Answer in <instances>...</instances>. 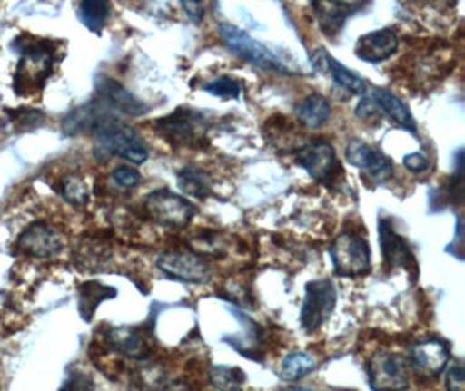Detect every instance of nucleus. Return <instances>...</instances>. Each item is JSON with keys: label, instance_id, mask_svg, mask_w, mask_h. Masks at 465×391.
Here are the masks:
<instances>
[{"label": "nucleus", "instance_id": "37", "mask_svg": "<svg viewBox=\"0 0 465 391\" xmlns=\"http://www.w3.org/2000/svg\"><path fill=\"white\" fill-rule=\"evenodd\" d=\"M155 391H192V388L183 381H173V383L163 385L161 388H157Z\"/></svg>", "mask_w": 465, "mask_h": 391}, {"label": "nucleus", "instance_id": "32", "mask_svg": "<svg viewBox=\"0 0 465 391\" xmlns=\"http://www.w3.org/2000/svg\"><path fill=\"white\" fill-rule=\"evenodd\" d=\"M112 181L119 188H124V190H131L134 186L140 185L142 181V176L136 169H131V167H117L114 172H112Z\"/></svg>", "mask_w": 465, "mask_h": 391}, {"label": "nucleus", "instance_id": "34", "mask_svg": "<svg viewBox=\"0 0 465 391\" xmlns=\"http://www.w3.org/2000/svg\"><path fill=\"white\" fill-rule=\"evenodd\" d=\"M464 377V366L460 362L451 364L446 372V390L465 391Z\"/></svg>", "mask_w": 465, "mask_h": 391}, {"label": "nucleus", "instance_id": "14", "mask_svg": "<svg viewBox=\"0 0 465 391\" xmlns=\"http://www.w3.org/2000/svg\"><path fill=\"white\" fill-rule=\"evenodd\" d=\"M16 246L25 254L44 259L56 256L64 248L60 235L44 223H34L26 228L20 235Z\"/></svg>", "mask_w": 465, "mask_h": 391}, {"label": "nucleus", "instance_id": "6", "mask_svg": "<svg viewBox=\"0 0 465 391\" xmlns=\"http://www.w3.org/2000/svg\"><path fill=\"white\" fill-rule=\"evenodd\" d=\"M148 218L161 227L185 228L195 216V207L191 202L168 188L155 190L145 199Z\"/></svg>", "mask_w": 465, "mask_h": 391}, {"label": "nucleus", "instance_id": "16", "mask_svg": "<svg viewBox=\"0 0 465 391\" xmlns=\"http://www.w3.org/2000/svg\"><path fill=\"white\" fill-rule=\"evenodd\" d=\"M400 47V37L392 28H383L362 35L356 44V56L366 63L389 60Z\"/></svg>", "mask_w": 465, "mask_h": 391}, {"label": "nucleus", "instance_id": "11", "mask_svg": "<svg viewBox=\"0 0 465 391\" xmlns=\"http://www.w3.org/2000/svg\"><path fill=\"white\" fill-rule=\"evenodd\" d=\"M345 159L349 164L356 165L364 172H368V176L377 183H385L394 178L392 161L381 150H377L361 140L349 142L345 148Z\"/></svg>", "mask_w": 465, "mask_h": 391}, {"label": "nucleus", "instance_id": "25", "mask_svg": "<svg viewBox=\"0 0 465 391\" xmlns=\"http://www.w3.org/2000/svg\"><path fill=\"white\" fill-rule=\"evenodd\" d=\"M178 186L185 195L195 199H206L212 193L210 176L195 167H185L178 172Z\"/></svg>", "mask_w": 465, "mask_h": 391}, {"label": "nucleus", "instance_id": "33", "mask_svg": "<svg viewBox=\"0 0 465 391\" xmlns=\"http://www.w3.org/2000/svg\"><path fill=\"white\" fill-rule=\"evenodd\" d=\"M60 391H94V383L84 372H72Z\"/></svg>", "mask_w": 465, "mask_h": 391}, {"label": "nucleus", "instance_id": "13", "mask_svg": "<svg viewBox=\"0 0 465 391\" xmlns=\"http://www.w3.org/2000/svg\"><path fill=\"white\" fill-rule=\"evenodd\" d=\"M96 93H98V102L108 108L114 115H142L147 112V106L136 100L124 85H121L108 77H100L96 83Z\"/></svg>", "mask_w": 465, "mask_h": 391}, {"label": "nucleus", "instance_id": "22", "mask_svg": "<svg viewBox=\"0 0 465 391\" xmlns=\"http://www.w3.org/2000/svg\"><path fill=\"white\" fill-rule=\"evenodd\" d=\"M371 98L375 100V103L379 104L381 112H383L391 121L401 125L402 129H406V131L417 132V124H415V119H413L410 108L402 103V100H400L396 94H392L387 89L377 87V89H373Z\"/></svg>", "mask_w": 465, "mask_h": 391}, {"label": "nucleus", "instance_id": "17", "mask_svg": "<svg viewBox=\"0 0 465 391\" xmlns=\"http://www.w3.org/2000/svg\"><path fill=\"white\" fill-rule=\"evenodd\" d=\"M379 233H381V256H383L385 267H404L408 269L415 268L411 249L401 235L392 228L389 220H381Z\"/></svg>", "mask_w": 465, "mask_h": 391}, {"label": "nucleus", "instance_id": "27", "mask_svg": "<svg viewBox=\"0 0 465 391\" xmlns=\"http://www.w3.org/2000/svg\"><path fill=\"white\" fill-rule=\"evenodd\" d=\"M316 369V360L303 351L290 353L281 364V377L284 381H298Z\"/></svg>", "mask_w": 465, "mask_h": 391}, {"label": "nucleus", "instance_id": "18", "mask_svg": "<svg viewBox=\"0 0 465 391\" xmlns=\"http://www.w3.org/2000/svg\"><path fill=\"white\" fill-rule=\"evenodd\" d=\"M110 348L133 360H145L150 355V343L143 327H114L106 334Z\"/></svg>", "mask_w": 465, "mask_h": 391}, {"label": "nucleus", "instance_id": "15", "mask_svg": "<svg viewBox=\"0 0 465 391\" xmlns=\"http://www.w3.org/2000/svg\"><path fill=\"white\" fill-rule=\"evenodd\" d=\"M311 62L314 68L322 75H330L333 83H337L341 89L349 91L351 94H364L368 89V83L364 79H361L358 73L351 72L347 66L337 62L326 49L319 47L318 51L312 54Z\"/></svg>", "mask_w": 465, "mask_h": 391}, {"label": "nucleus", "instance_id": "3", "mask_svg": "<svg viewBox=\"0 0 465 391\" xmlns=\"http://www.w3.org/2000/svg\"><path fill=\"white\" fill-rule=\"evenodd\" d=\"M368 383L373 391H406L410 362L396 351H377L368 362Z\"/></svg>", "mask_w": 465, "mask_h": 391}, {"label": "nucleus", "instance_id": "9", "mask_svg": "<svg viewBox=\"0 0 465 391\" xmlns=\"http://www.w3.org/2000/svg\"><path fill=\"white\" fill-rule=\"evenodd\" d=\"M159 269L173 280L187 284H206L212 279V268L191 250H166L157 259Z\"/></svg>", "mask_w": 465, "mask_h": 391}, {"label": "nucleus", "instance_id": "2", "mask_svg": "<svg viewBox=\"0 0 465 391\" xmlns=\"http://www.w3.org/2000/svg\"><path fill=\"white\" fill-rule=\"evenodd\" d=\"M218 35L225 47L239 56L242 62L252 63L267 72H277V73H290L288 66L281 62L271 49H267L262 42L254 41L252 35H248L244 30L222 23L218 26Z\"/></svg>", "mask_w": 465, "mask_h": 391}, {"label": "nucleus", "instance_id": "23", "mask_svg": "<svg viewBox=\"0 0 465 391\" xmlns=\"http://www.w3.org/2000/svg\"><path fill=\"white\" fill-rule=\"evenodd\" d=\"M331 115L330 102L321 94H311L296 106V117L307 129H318L326 124Z\"/></svg>", "mask_w": 465, "mask_h": 391}, {"label": "nucleus", "instance_id": "10", "mask_svg": "<svg viewBox=\"0 0 465 391\" xmlns=\"http://www.w3.org/2000/svg\"><path fill=\"white\" fill-rule=\"evenodd\" d=\"M53 70V53L45 47H32L23 54L15 75V87L23 94L41 89Z\"/></svg>", "mask_w": 465, "mask_h": 391}, {"label": "nucleus", "instance_id": "30", "mask_svg": "<svg viewBox=\"0 0 465 391\" xmlns=\"http://www.w3.org/2000/svg\"><path fill=\"white\" fill-rule=\"evenodd\" d=\"M62 193L64 200L70 202L72 206H84L87 202V188L84 181L77 176H70L68 180H64Z\"/></svg>", "mask_w": 465, "mask_h": 391}, {"label": "nucleus", "instance_id": "24", "mask_svg": "<svg viewBox=\"0 0 465 391\" xmlns=\"http://www.w3.org/2000/svg\"><path fill=\"white\" fill-rule=\"evenodd\" d=\"M117 296V288L105 286L102 282L96 280H89L84 282L81 288H79V309L84 320H91L96 308L100 307L102 301L112 299Z\"/></svg>", "mask_w": 465, "mask_h": 391}, {"label": "nucleus", "instance_id": "36", "mask_svg": "<svg viewBox=\"0 0 465 391\" xmlns=\"http://www.w3.org/2000/svg\"><path fill=\"white\" fill-rule=\"evenodd\" d=\"M182 7H183V11L187 13V16H189L191 21H193V23L203 21V16H204V7H203V4H201V2H195V0H191V2H182Z\"/></svg>", "mask_w": 465, "mask_h": 391}, {"label": "nucleus", "instance_id": "4", "mask_svg": "<svg viewBox=\"0 0 465 391\" xmlns=\"http://www.w3.org/2000/svg\"><path fill=\"white\" fill-rule=\"evenodd\" d=\"M155 132L168 143L195 146L204 142L208 122L199 112L178 108L170 115L155 121Z\"/></svg>", "mask_w": 465, "mask_h": 391}, {"label": "nucleus", "instance_id": "8", "mask_svg": "<svg viewBox=\"0 0 465 391\" xmlns=\"http://www.w3.org/2000/svg\"><path fill=\"white\" fill-rule=\"evenodd\" d=\"M296 162L309 172L312 180L322 185L333 183L341 172L335 148L324 140L300 146L296 152Z\"/></svg>", "mask_w": 465, "mask_h": 391}, {"label": "nucleus", "instance_id": "29", "mask_svg": "<svg viewBox=\"0 0 465 391\" xmlns=\"http://www.w3.org/2000/svg\"><path fill=\"white\" fill-rule=\"evenodd\" d=\"M203 89L213 96H218V98L237 100L241 96L242 83L235 81L232 77H220V79H214L212 83H204Z\"/></svg>", "mask_w": 465, "mask_h": 391}, {"label": "nucleus", "instance_id": "35", "mask_svg": "<svg viewBox=\"0 0 465 391\" xmlns=\"http://www.w3.org/2000/svg\"><path fill=\"white\" fill-rule=\"evenodd\" d=\"M402 164H404V167H406L408 171H411V172H425V171H429V167H430L429 159H427L423 153H420V152L404 155Z\"/></svg>", "mask_w": 465, "mask_h": 391}, {"label": "nucleus", "instance_id": "19", "mask_svg": "<svg viewBox=\"0 0 465 391\" xmlns=\"http://www.w3.org/2000/svg\"><path fill=\"white\" fill-rule=\"evenodd\" d=\"M366 4L364 2H358V4H352V2H321L316 0L312 2V9L314 13L318 15L319 26L322 30V34L333 37L337 35L343 23L349 20L352 15H356L358 11H361Z\"/></svg>", "mask_w": 465, "mask_h": 391}, {"label": "nucleus", "instance_id": "38", "mask_svg": "<svg viewBox=\"0 0 465 391\" xmlns=\"http://www.w3.org/2000/svg\"><path fill=\"white\" fill-rule=\"evenodd\" d=\"M286 391H312V390H309V388H292V390H286Z\"/></svg>", "mask_w": 465, "mask_h": 391}, {"label": "nucleus", "instance_id": "5", "mask_svg": "<svg viewBox=\"0 0 465 391\" xmlns=\"http://www.w3.org/2000/svg\"><path fill=\"white\" fill-rule=\"evenodd\" d=\"M330 256L340 277L354 279L370 271V246L352 231L340 233L330 248Z\"/></svg>", "mask_w": 465, "mask_h": 391}, {"label": "nucleus", "instance_id": "26", "mask_svg": "<svg viewBox=\"0 0 465 391\" xmlns=\"http://www.w3.org/2000/svg\"><path fill=\"white\" fill-rule=\"evenodd\" d=\"M208 377L216 391H242V385L246 381V374L242 369L225 366H212Z\"/></svg>", "mask_w": 465, "mask_h": 391}, {"label": "nucleus", "instance_id": "12", "mask_svg": "<svg viewBox=\"0 0 465 391\" xmlns=\"http://www.w3.org/2000/svg\"><path fill=\"white\" fill-rule=\"evenodd\" d=\"M408 362L419 376L434 379L450 362V347L441 337H429L411 347Z\"/></svg>", "mask_w": 465, "mask_h": 391}, {"label": "nucleus", "instance_id": "28", "mask_svg": "<svg viewBox=\"0 0 465 391\" xmlns=\"http://www.w3.org/2000/svg\"><path fill=\"white\" fill-rule=\"evenodd\" d=\"M79 20L84 23L85 28L91 32H100L108 18L110 5L100 0H85L79 4Z\"/></svg>", "mask_w": 465, "mask_h": 391}, {"label": "nucleus", "instance_id": "31", "mask_svg": "<svg viewBox=\"0 0 465 391\" xmlns=\"http://www.w3.org/2000/svg\"><path fill=\"white\" fill-rule=\"evenodd\" d=\"M356 117L366 124H377L381 119V108L375 103L373 98H362L356 106Z\"/></svg>", "mask_w": 465, "mask_h": 391}, {"label": "nucleus", "instance_id": "21", "mask_svg": "<svg viewBox=\"0 0 465 391\" xmlns=\"http://www.w3.org/2000/svg\"><path fill=\"white\" fill-rule=\"evenodd\" d=\"M232 313L239 318V324L242 326L244 332L232 334L223 341L229 343L233 350L239 351L241 355L248 358H258V351L262 350V345H263V330L246 313L239 309H232Z\"/></svg>", "mask_w": 465, "mask_h": 391}, {"label": "nucleus", "instance_id": "7", "mask_svg": "<svg viewBox=\"0 0 465 391\" xmlns=\"http://www.w3.org/2000/svg\"><path fill=\"white\" fill-rule=\"evenodd\" d=\"M337 307V290L335 286L319 279L305 286V299L300 311V324L305 332L312 334L324 326Z\"/></svg>", "mask_w": 465, "mask_h": 391}, {"label": "nucleus", "instance_id": "20", "mask_svg": "<svg viewBox=\"0 0 465 391\" xmlns=\"http://www.w3.org/2000/svg\"><path fill=\"white\" fill-rule=\"evenodd\" d=\"M110 119H117V115H114L100 102H93V103H87L74 110L64 119V131L72 136L83 134V132H94L100 125Z\"/></svg>", "mask_w": 465, "mask_h": 391}, {"label": "nucleus", "instance_id": "1", "mask_svg": "<svg viewBox=\"0 0 465 391\" xmlns=\"http://www.w3.org/2000/svg\"><path fill=\"white\" fill-rule=\"evenodd\" d=\"M93 152L96 161L104 164L115 155L136 165L143 164L148 159L147 144L133 127L123 124L119 119H110L94 131Z\"/></svg>", "mask_w": 465, "mask_h": 391}]
</instances>
